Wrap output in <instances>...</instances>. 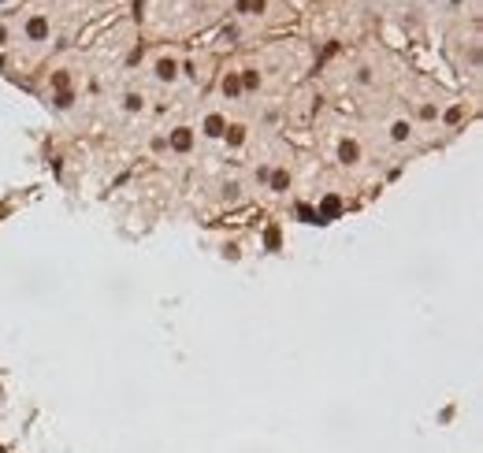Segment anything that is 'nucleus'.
Segmentation results:
<instances>
[{"mask_svg": "<svg viewBox=\"0 0 483 453\" xmlns=\"http://www.w3.org/2000/svg\"><path fill=\"white\" fill-rule=\"evenodd\" d=\"M224 131H227V123L219 119V115H208V119H205V134H212V138H219V134H224Z\"/></svg>", "mask_w": 483, "mask_h": 453, "instance_id": "obj_1", "label": "nucleus"}, {"mask_svg": "<svg viewBox=\"0 0 483 453\" xmlns=\"http://www.w3.org/2000/svg\"><path fill=\"white\" fill-rule=\"evenodd\" d=\"M190 141H193V138H190L186 126H179V131L172 134V145H175V149H190Z\"/></svg>", "mask_w": 483, "mask_h": 453, "instance_id": "obj_2", "label": "nucleus"}, {"mask_svg": "<svg viewBox=\"0 0 483 453\" xmlns=\"http://www.w3.org/2000/svg\"><path fill=\"white\" fill-rule=\"evenodd\" d=\"M390 138H394V141H406V138H409V123L398 119L394 126H390Z\"/></svg>", "mask_w": 483, "mask_h": 453, "instance_id": "obj_3", "label": "nucleus"}, {"mask_svg": "<svg viewBox=\"0 0 483 453\" xmlns=\"http://www.w3.org/2000/svg\"><path fill=\"white\" fill-rule=\"evenodd\" d=\"M338 152H342V160H346V164H354V160H357V145H354V141H342V145H338Z\"/></svg>", "mask_w": 483, "mask_h": 453, "instance_id": "obj_4", "label": "nucleus"}, {"mask_svg": "<svg viewBox=\"0 0 483 453\" xmlns=\"http://www.w3.org/2000/svg\"><path fill=\"white\" fill-rule=\"evenodd\" d=\"M156 74H160V79H175V63L172 60H160V63H156Z\"/></svg>", "mask_w": 483, "mask_h": 453, "instance_id": "obj_5", "label": "nucleus"}, {"mask_svg": "<svg viewBox=\"0 0 483 453\" xmlns=\"http://www.w3.org/2000/svg\"><path fill=\"white\" fill-rule=\"evenodd\" d=\"M30 34H34V37H41V34H45V22H41V19H34V22H30Z\"/></svg>", "mask_w": 483, "mask_h": 453, "instance_id": "obj_6", "label": "nucleus"}, {"mask_svg": "<svg viewBox=\"0 0 483 453\" xmlns=\"http://www.w3.org/2000/svg\"><path fill=\"white\" fill-rule=\"evenodd\" d=\"M224 93H238V79H227L224 82Z\"/></svg>", "mask_w": 483, "mask_h": 453, "instance_id": "obj_7", "label": "nucleus"}]
</instances>
